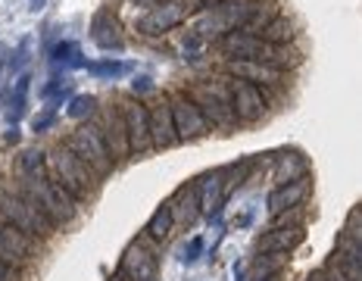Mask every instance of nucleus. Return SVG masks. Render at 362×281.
<instances>
[{"mask_svg":"<svg viewBox=\"0 0 362 281\" xmlns=\"http://www.w3.org/2000/svg\"><path fill=\"white\" fill-rule=\"evenodd\" d=\"M44 169H47V178L54 181V185H59L78 203L94 197L97 185H100V178H97L66 144H57V147H50L47 154H44Z\"/></svg>","mask_w":362,"mask_h":281,"instance_id":"nucleus-1","label":"nucleus"},{"mask_svg":"<svg viewBox=\"0 0 362 281\" xmlns=\"http://www.w3.org/2000/svg\"><path fill=\"white\" fill-rule=\"evenodd\" d=\"M19 191H25L32 197L35 207L44 212V219H47L54 229H66V225H72L75 219H78V200L66 194L59 185H54L47 176L44 178H22Z\"/></svg>","mask_w":362,"mask_h":281,"instance_id":"nucleus-2","label":"nucleus"},{"mask_svg":"<svg viewBox=\"0 0 362 281\" xmlns=\"http://www.w3.org/2000/svg\"><path fill=\"white\" fill-rule=\"evenodd\" d=\"M0 222L13 225L35 241H47L54 234V225L44 219V212L35 207L32 197L25 191H10V188H0Z\"/></svg>","mask_w":362,"mask_h":281,"instance_id":"nucleus-3","label":"nucleus"},{"mask_svg":"<svg viewBox=\"0 0 362 281\" xmlns=\"http://www.w3.org/2000/svg\"><path fill=\"white\" fill-rule=\"evenodd\" d=\"M185 94L191 97V103L200 110V116L206 119L209 128L228 132L238 125L235 113H231V97H228V79L218 81H194L185 88Z\"/></svg>","mask_w":362,"mask_h":281,"instance_id":"nucleus-4","label":"nucleus"},{"mask_svg":"<svg viewBox=\"0 0 362 281\" xmlns=\"http://www.w3.org/2000/svg\"><path fill=\"white\" fill-rule=\"evenodd\" d=\"M191 13H200V0H156L153 6H147V13L138 19L134 28L147 38H156L185 25Z\"/></svg>","mask_w":362,"mask_h":281,"instance_id":"nucleus-5","label":"nucleus"},{"mask_svg":"<svg viewBox=\"0 0 362 281\" xmlns=\"http://www.w3.org/2000/svg\"><path fill=\"white\" fill-rule=\"evenodd\" d=\"M63 144L72 150L75 156L81 159V163L88 166L90 172H94L97 178H107L112 169H116V163H112V156H110V150L103 147V141H100V134L94 132V125H78L75 132H69L63 138Z\"/></svg>","mask_w":362,"mask_h":281,"instance_id":"nucleus-6","label":"nucleus"},{"mask_svg":"<svg viewBox=\"0 0 362 281\" xmlns=\"http://www.w3.org/2000/svg\"><path fill=\"white\" fill-rule=\"evenodd\" d=\"M119 116L125 125V138H128V156H147L153 150L150 144V128H147V106L134 97L119 101Z\"/></svg>","mask_w":362,"mask_h":281,"instance_id":"nucleus-7","label":"nucleus"},{"mask_svg":"<svg viewBox=\"0 0 362 281\" xmlns=\"http://www.w3.org/2000/svg\"><path fill=\"white\" fill-rule=\"evenodd\" d=\"M165 101H169V113H172V125H175L178 144L181 141H197L209 132L206 119L200 116V110L191 103V97H187L185 91H172Z\"/></svg>","mask_w":362,"mask_h":281,"instance_id":"nucleus-8","label":"nucleus"},{"mask_svg":"<svg viewBox=\"0 0 362 281\" xmlns=\"http://www.w3.org/2000/svg\"><path fill=\"white\" fill-rule=\"evenodd\" d=\"M228 97H231V113L240 125H253L266 116V91L250 85V81L228 79Z\"/></svg>","mask_w":362,"mask_h":281,"instance_id":"nucleus-9","label":"nucleus"},{"mask_svg":"<svg viewBox=\"0 0 362 281\" xmlns=\"http://www.w3.org/2000/svg\"><path fill=\"white\" fill-rule=\"evenodd\" d=\"M41 256V241L28 238L13 225L0 222V263L13 265V269H25L28 263H35Z\"/></svg>","mask_w":362,"mask_h":281,"instance_id":"nucleus-10","label":"nucleus"},{"mask_svg":"<svg viewBox=\"0 0 362 281\" xmlns=\"http://www.w3.org/2000/svg\"><path fill=\"white\" fill-rule=\"evenodd\" d=\"M94 132L100 134L103 147L110 150L112 163H122L128 159V138H125V125H122V116H119V106H107V110L94 113Z\"/></svg>","mask_w":362,"mask_h":281,"instance_id":"nucleus-11","label":"nucleus"},{"mask_svg":"<svg viewBox=\"0 0 362 281\" xmlns=\"http://www.w3.org/2000/svg\"><path fill=\"white\" fill-rule=\"evenodd\" d=\"M116 275L122 281H156L160 278V263H156V256L150 253V250H144L134 241V244L125 247Z\"/></svg>","mask_w":362,"mask_h":281,"instance_id":"nucleus-12","label":"nucleus"},{"mask_svg":"<svg viewBox=\"0 0 362 281\" xmlns=\"http://www.w3.org/2000/svg\"><path fill=\"white\" fill-rule=\"evenodd\" d=\"M225 72L231 75V79H240V81H250L256 88H281L284 81V72L275 69V66L269 63H259V59H228L225 63Z\"/></svg>","mask_w":362,"mask_h":281,"instance_id":"nucleus-13","label":"nucleus"},{"mask_svg":"<svg viewBox=\"0 0 362 281\" xmlns=\"http://www.w3.org/2000/svg\"><path fill=\"white\" fill-rule=\"evenodd\" d=\"M147 106V128H150V144L153 150H169L178 144V134H175V125H172V113H169V101L160 97L153 103H144Z\"/></svg>","mask_w":362,"mask_h":281,"instance_id":"nucleus-14","label":"nucleus"},{"mask_svg":"<svg viewBox=\"0 0 362 281\" xmlns=\"http://www.w3.org/2000/svg\"><path fill=\"white\" fill-rule=\"evenodd\" d=\"M197 200H200V216L216 222L225 203V176L222 169H209L197 178Z\"/></svg>","mask_w":362,"mask_h":281,"instance_id":"nucleus-15","label":"nucleus"},{"mask_svg":"<svg viewBox=\"0 0 362 281\" xmlns=\"http://www.w3.org/2000/svg\"><path fill=\"white\" fill-rule=\"evenodd\" d=\"M90 41L97 44L103 53H119L125 50V38H122V25L112 16L110 10H100L90 22Z\"/></svg>","mask_w":362,"mask_h":281,"instance_id":"nucleus-16","label":"nucleus"},{"mask_svg":"<svg viewBox=\"0 0 362 281\" xmlns=\"http://www.w3.org/2000/svg\"><path fill=\"white\" fill-rule=\"evenodd\" d=\"M218 47L228 59H259L266 57L269 44H262L256 35H244V32H228L225 38H218Z\"/></svg>","mask_w":362,"mask_h":281,"instance_id":"nucleus-17","label":"nucleus"},{"mask_svg":"<svg viewBox=\"0 0 362 281\" xmlns=\"http://www.w3.org/2000/svg\"><path fill=\"white\" fill-rule=\"evenodd\" d=\"M303 244V225L297 229H266L256 238V253H293Z\"/></svg>","mask_w":362,"mask_h":281,"instance_id":"nucleus-18","label":"nucleus"},{"mask_svg":"<svg viewBox=\"0 0 362 281\" xmlns=\"http://www.w3.org/2000/svg\"><path fill=\"white\" fill-rule=\"evenodd\" d=\"M172 207V222H178L181 229H191L194 222L200 219V200H197V181L191 185H181L175 197L169 200Z\"/></svg>","mask_w":362,"mask_h":281,"instance_id":"nucleus-19","label":"nucleus"},{"mask_svg":"<svg viewBox=\"0 0 362 281\" xmlns=\"http://www.w3.org/2000/svg\"><path fill=\"white\" fill-rule=\"evenodd\" d=\"M259 6H262V0H216L213 10L225 19V25H228L231 32H240V28L259 13Z\"/></svg>","mask_w":362,"mask_h":281,"instance_id":"nucleus-20","label":"nucleus"},{"mask_svg":"<svg viewBox=\"0 0 362 281\" xmlns=\"http://www.w3.org/2000/svg\"><path fill=\"white\" fill-rule=\"evenodd\" d=\"M306 194H309V176L288 181V185H278L275 191L269 194V212L275 216V212H281V210L300 207V203L306 200Z\"/></svg>","mask_w":362,"mask_h":281,"instance_id":"nucleus-21","label":"nucleus"},{"mask_svg":"<svg viewBox=\"0 0 362 281\" xmlns=\"http://www.w3.org/2000/svg\"><path fill=\"white\" fill-rule=\"evenodd\" d=\"M303 176H309V166H306V159L300 156L297 150H288V154H278L275 156V172H272L275 188L278 185H288V181H297Z\"/></svg>","mask_w":362,"mask_h":281,"instance_id":"nucleus-22","label":"nucleus"},{"mask_svg":"<svg viewBox=\"0 0 362 281\" xmlns=\"http://www.w3.org/2000/svg\"><path fill=\"white\" fill-rule=\"evenodd\" d=\"M85 72L94 75L100 81H116V79H125V75L134 72V63L132 59H112V57H103V59H94V63H85Z\"/></svg>","mask_w":362,"mask_h":281,"instance_id":"nucleus-23","label":"nucleus"},{"mask_svg":"<svg viewBox=\"0 0 362 281\" xmlns=\"http://www.w3.org/2000/svg\"><path fill=\"white\" fill-rule=\"evenodd\" d=\"M28 85H32V75L22 72L16 79V85H13L10 97H6V122L16 125L22 116H25V106H28Z\"/></svg>","mask_w":362,"mask_h":281,"instance_id":"nucleus-24","label":"nucleus"},{"mask_svg":"<svg viewBox=\"0 0 362 281\" xmlns=\"http://www.w3.org/2000/svg\"><path fill=\"white\" fill-rule=\"evenodd\" d=\"M256 38H259L262 44H293L297 41V25H293V19H288L284 13H278Z\"/></svg>","mask_w":362,"mask_h":281,"instance_id":"nucleus-25","label":"nucleus"},{"mask_svg":"<svg viewBox=\"0 0 362 281\" xmlns=\"http://www.w3.org/2000/svg\"><path fill=\"white\" fill-rule=\"evenodd\" d=\"M172 225H175V222H172V207H169V200H165V203H160V207L153 210L150 222L144 225V234H147V238H153L156 244H163V241L172 234Z\"/></svg>","mask_w":362,"mask_h":281,"instance_id":"nucleus-26","label":"nucleus"},{"mask_svg":"<svg viewBox=\"0 0 362 281\" xmlns=\"http://www.w3.org/2000/svg\"><path fill=\"white\" fill-rule=\"evenodd\" d=\"M284 263H288L284 253H256V260L250 265V275L244 281H266L269 275H278V272L284 269Z\"/></svg>","mask_w":362,"mask_h":281,"instance_id":"nucleus-27","label":"nucleus"},{"mask_svg":"<svg viewBox=\"0 0 362 281\" xmlns=\"http://www.w3.org/2000/svg\"><path fill=\"white\" fill-rule=\"evenodd\" d=\"M253 172V159H240V163L222 166V176H225V197H228L235 188H240Z\"/></svg>","mask_w":362,"mask_h":281,"instance_id":"nucleus-28","label":"nucleus"},{"mask_svg":"<svg viewBox=\"0 0 362 281\" xmlns=\"http://www.w3.org/2000/svg\"><path fill=\"white\" fill-rule=\"evenodd\" d=\"M19 176L22 178H44L47 169H44V150H25L19 156Z\"/></svg>","mask_w":362,"mask_h":281,"instance_id":"nucleus-29","label":"nucleus"},{"mask_svg":"<svg viewBox=\"0 0 362 281\" xmlns=\"http://www.w3.org/2000/svg\"><path fill=\"white\" fill-rule=\"evenodd\" d=\"M97 113V97L94 94H75L69 97V106H66V116L81 122V119H90Z\"/></svg>","mask_w":362,"mask_h":281,"instance_id":"nucleus-30","label":"nucleus"},{"mask_svg":"<svg viewBox=\"0 0 362 281\" xmlns=\"http://www.w3.org/2000/svg\"><path fill=\"white\" fill-rule=\"evenodd\" d=\"M303 216H306L303 203H300V207H291V210H281L272 216L269 229H297V225H303Z\"/></svg>","mask_w":362,"mask_h":281,"instance_id":"nucleus-31","label":"nucleus"},{"mask_svg":"<svg viewBox=\"0 0 362 281\" xmlns=\"http://www.w3.org/2000/svg\"><path fill=\"white\" fill-rule=\"evenodd\" d=\"M359 241H362V234H353V231L341 229L334 250H337V253H346V256H356V260H362V244H359Z\"/></svg>","mask_w":362,"mask_h":281,"instance_id":"nucleus-32","label":"nucleus"},{"mask_svg":"<svg viewBox=\"0 0 362 281\" xmlns=\"http://www.w3.org/2000/svg\"><path fill=\"white\" fill-rule=\"evenodd\" d=\"M28 50H32V38H22V41H19V47L13 50L10 63H6V72H10V75H16V72L22 69V66L28 63Z\"/></svg>","mask_w":362,"mask_h":281,"instance_id":"nucleus-33","label":"nucleus"},{"mask_svg":"<svg viewBox=\"0 0 362 281\" xmlns=\"http://www.w3.org/2000/svg\"><path fill=\"white\" fill-rule=\"evenodd\" d=\"M203 247H206V241H203V238H200V234H197V238H191V241H187V244H185V247H181L178 260H181V263H185V265H194V263H197V260H200V256H203Z\"/></svg>","mask_w":362,"mask_h":281,"instance_id":"nucleus-34","label":"nucleus"},{"mask_svg":"<svg viewBox=\"0 0 362 281\" xmlns=\"http://www.w3.org/2000/svg\"><path fill=\"white\" fill-rule=\"evenodd\" d=\"M66 85H69V79H66L63 72H54V75H50V79H47V85L41 88V97H44V101H50V97L59 94V91H63Z\"/></svg>","mask_w":362,"mask_h":281,"instance_id":"nucleus-35","label":"nucleus"},{"mask_svg":"<svg viewBox=\"0 0 362 281\" xmlns=\"http://www.w3.org/2000/svg\"><path fill=\"white\" fill-rule=\"evenodd\" d=\"M57 116H59V113H57V110H50V106H47V110H44L41 116L35 119V134H44V132H50V128L57 125Z\"/></svg>","mask_w":362,"mask_h":281,"instance_id":"nucleus-36","label":"nucleus"},{"mask_svg":"<svg viewBox=\"0 0 362 281\" xmlns=\"http://www.w3.org/2000/svg\"><path fill=\"white\" fill-rule=\"evenodd\" d=\"M344 231L362 234V210H359V207H353L350 212H346V225H344Z\"/></svg>","mask_w":362,"mask_h":281,"instance_id":"nucleus-37","label":"nucleus"},{"mask_svg":"<svg viewBox=\"0 0 362 281\" xmlns=\"http://www.w3.org/2000/svg\"><path fill=\"white\" fill-rule=\"evenodd\" d=\"M132 91H134V94H147V91H153V79L141 75V79H134V81H132Z\"/></svg>","mask_w":362,"mask_h":281,"instance_id":"nucleus-38","label":"nucleus"},{"mask_svg":"<svg viewBox=\"0 0 362 281\" xmlns=\"http://www.w3.org/2000/svg\"><path fill=\"white\" fill-rule=\"evenodd\" d=\"M0 281H22V272L13 269V265L0 263Z\"/></svg>","mask_w":362,"mask_h":281,"instance_id":"nucleus-39","label":"nucleus"},{"mask_svg":"<svg viewBox=\"0 0 362 281\" xmlns=\"http://www.w3.org/2000/svg\"><path fill=\"white\" fill-rule=\"evenodd\" d=\"M44 6H47V0H28V10L32 13H41Z\"/></svg>","mask_w":362,"mask_h":281,"instance_id":"nucleus-40","label":"nucleus"},{"mask_svg":"<svg viewBox=\"0 0 362 281\" xmlns=\"http://www.w3.org/2000/svg\"><path fill=\"white\" fill-rule=\"evenodd\" d=\"M4 141H6V144H16V141H19V132H16V128H13V132H6Z\"/></svg>","mask_w":362,"mask_h":281,"instance_id":"nucleus-41","label":"nucleus"},{"mask_svg":"<svg viewBox=\"0 0 362 281\" xmlns=\"http://www.w3.org/2000/svg\"><path fill=\"white\" fill-rule=\"evenodd\" d=\"M306 281H325V272H322V269H319V272H313V275H309Z\"/></svg>","mask_w":362,"mask_h":281,"instance_id":"nucleus-42","label":"nucleus"},{"mask_svg":"<svg viewBox=\"0 0 362 281\" xmlns=\"http://www.w3.org/2000/svg\"><path fill=\"white\" fill-rule=\"evenodd\" d=\"M266 281H281V272H278V275H269Z\"/></svg>","mask_w":362,"mask_h":281,"instance_id":"nucleus-43","label":"nucleus"},{"mask_svg":"<svg viewBox=\"0 0 362 281\" xmlns=\"http://www.w3.org/2000/svg\"><path fill=\"white\" fill-rule=\"evenodd\" d=\"M138 4H150V6H153V4H156V0H138Z\"/></svg>","mask_w":362,"mask_h":281,"instance_id":"nucleus-44","label":"nucleus"},{"mask_svg":"<svg viewBox=\"0 0 362 281\" xmlns=\"http://www.w3.org/2000/svg\"><path fill=\"white\" fill-rule=\"evenodd\" d=\"M110 281H122V278H119V275H112V278H110Z\"/></svg>","mask_w":362,"mask_h":281,"instance_id":"nucleus-45","label":"nucleus"}]
</instances>
